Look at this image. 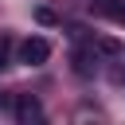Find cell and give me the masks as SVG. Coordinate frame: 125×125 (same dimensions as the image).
<instances>
[{"instance_id":"cell-1","label":"cell","mask_w":125,"mask_h":125,"mask_svg":"<svg viewBox=\"0 0 125 125\" xmlns=\"http://www.w3.org/2000/svg\"><path fill=\"white\" fill-rule=\"evenodd\" d=\"M47 59H51V43H47L43 35H31V39L20 43V62H23V66H43Z\"/></svg>"},{"instance_id":"cell-2","label":"cell","mask_w":125,"mask_h":125,"mask_svg":"<svg viewBox=\"0 0 125 125\" xmlns=\"http://www.w3.org/2000/svg\"><path fill=\"white\" fill-rule=\"evenodd\" d=\"M16 121H20V125L43 121V105H39L35 94H20V98H16Z\"/></svg>"},{"instance_id":"cell-3","label":"cell","mask_w":125,"mask_h":125,"mask_svg":"<svg viewBox=\"0 0 125 125\" xmlns=\"http://www.w3.org/2000/svg\"><path fill=\"white\" fill-rule=\"evenodd\" d=\"M90 12L109 20V23H121L125 27V0H90Z\"/></svg>"},{"instance_id":"cell-4","label":"cell","mask_w":125,"mask_h":125,"mask_svg":"<svg viewBox=\"0 0 125 125\" xmlns=\"http://www.w3.org/2000/svg\"><path fill=\"white\" fill-rule=\"evenodd\" d=\"M90 47H94L98 55H105V59H117V55H121V43H117V39H109V35H98Z\"/></svg>"},{"instance_id":"cell-5","label":"cell","mask_w":125,"mask_h":125,"mask_svg":"<svg viewBox=\"0 0 125 125\" xmlns=\"http://www.w3.org/2000/svg\"><path fill=\"white\" fill-rule=\"evenodd\" d=\"M90 59H98V51H94V47L74 51V70H78V74H90V70H94V66H90Z\"/></svg>"},{"instance_id":"cell-6","label":"cell","mask_w":125,"mask_h":125,"mask_svg":"<svg viewBox=\"0 0 125 125\" xmlns=\"http://www.w3.org/2000/svg\"><path fill=\"white\" fill-rule=\"evenodd\" d=\"M8 51H12V39H8V35H0V70L8 66Z\"/></svg>"},{"instance_id":"cell-7","label":"cell","mask_w":125,"mask_h":125,"mask_svg":"<svg viewBox=\"0 0 125 125\" xmlns=\"http://www.w3.org/2000/svg\"><path fill=\"white\" fill-rule=\"evenodd\" d=\"M35 20H39V23H55V16H51L47 8H39V12H35Z\"/></svg>"}]
</instances>
